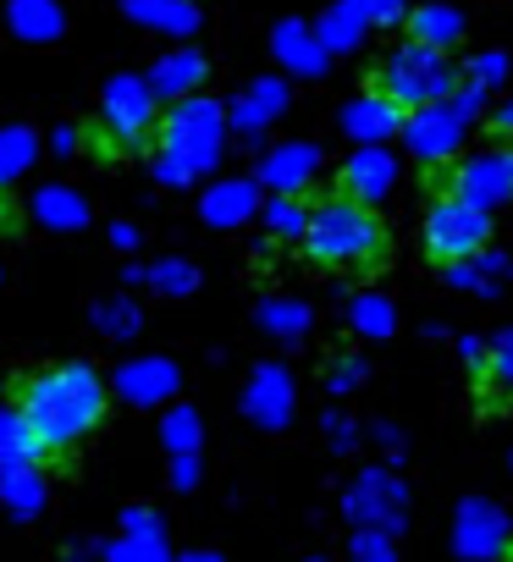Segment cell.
Returning <instances> with one entry per match:
<instances>
[{
	"label": "cell",
	"instance_id": "obj_33",
	"mask_svg": "<svg viewBox=\"0 0 513 562\" xmlns=\"http://www.w3.org/2000/svg\"><path fill=\"white\" fill-rule=\"evenodd\" d=\"M149 288L166 299H188L199 288V270L188 259H160V265H149Z\"/></svg>",
	"mask_w": 513,
	"mask_h": 562
},
{
	"label": "cell",
	"instance_id": "obj_1",
	"mask_svg": "<svg viewBox=\"0 0 513 562\" xmlns=\"http://www.w3.org/2000/svg\"><path fill=\"white\" fill-rule=\"evenodd\" d=\"M105 408H111V392L89 364H56L18 386V414L40 436L45 458H62L67 447H78L105 419Z\"/></svg>",
	"mask_w": 513,
	"mask_h": 562
},
{
	"label": "cell",
	"instance_id": "obj_25",
	"mask_svg": "<svg viewBox=\"0 0 513 562\" xmlns=\"http://www.w3.org/2000/svg\"><path fill=\"white\" fill-rule=\"evenodd\" d=\"M315 34H321V45H326L332 56H348V50L365 45L370 23H365V12L354 7V0H332V7L321 12V23H315Z\"/></svg>",
	"mask_w": 513,
	"mask_h": 562
},
{
	"label": "cell",
	"instance_id": "obj_27",
	"mask_svg": "<svg viewBox=\"0 0 513 562\" xmlns=\"http://www.w3.org/2000/svg\"><path fill=\"white\" fill-rule=\"evenodd\" d=\"M34 160H40V133L34 127H0V188L23 182Z\"/></svg>",
	"mask_w": 513,
	"mask_h": 562
},
{
	"label": "cell",
	"instance_id": "obj_20",
	"mask_svg": "<svg viewBox=\"0 0 513 562\" xmlns=\"http://www.w3.org/2000/svg\"><path fill=\"white\" fill-rule=\"evenodd\" d=\"M508 518L497 513V507H486V502H464V513H458V551L464 557H502L508 551Z\"/></svg>",
	"mask_w": 513,
	"mask_h": 562
},
{
	"label": "cell",
	"instance_id": "obj_48",
	"mask_svg": "<svg viewBox=\"0 0 513 562\" xmlns=\"http://www.w3.org/2000/svg\"><path fill=\"white\" fill-rule=\"evenodd\" d=\"M508 160H513V149H508Z\"/></svg>",
	"mask_w": 513,
	"mask_h": 562
},
{
	"label": "cell",
	"instance_id": "obj_45",
	"mask_svg": "<svg viewBox=\"0 0 513 562\" xmlns=\"http://www.w3.org/2000/svg\"><path fill=\"white\" fill-rule=\"evenodd\" d=\"M458 353H464L475 370H486V342H480V337H464V342H458Z\"/></svg>",
	"mask_w": 513,
	"mask_h": 562
},
{
	"label": "cell",
	"instance_id": "obj_26",
	"mask_svg": "<svg viewBox=\"0 0 513 562\" xmlns=\"http://www.w3.org/2000/svg\"><path fill=\"white\" fill-rule=\"evenodd\" d=\"M45 463V447L40 436L29 430V419L18 408L0 414V469H40Z\"/></svg>",
	"mask_w": 513,
	"mask_h": 562
},
{
	"label": "cell",
	"instance_id": "obj_46",
	"mask_svg": "<svg viewBox=\"0 0 513 562\" xmlns=\"http://www.w3.org/2000/svg\"><path fill=\"white\" fill-rule=\"evenodd\" d=\"M497 127H502V133H513V100H508V105L497 111Z\"/></svg>",
	"mask_w": 513,
	"mask_h": 562
},
{
	"label": "cell",
	"instance_id": "obj_10",
	"mask_svg": "<svg viewBox=\"0 0 513 562\" xmlns=\"http://www.w3.org/2000/svg\"><path fill=\"white\" fill-rule=\"evenodd\" d=\"M392 188H398V160H392L387 144H359V149L343 160V193H348V199H359V204L376 210Z\"/></svg>",
	"mask_w": 513,
	"mask_h": 562
},
{
	"label": "cell",
	"instance_id": "obj_18",
	"mask_svg": "<svg viewBox=\"0 0 513 562\" xmlns=\"http://www.w3.org/2000/svg\"><path fill=\"white\" fill-rule=\"evenodd\" d=\"M398 127H403V111H398L387 94H376V89L343 105V133H348L354 144H387Z\"/></svg>",
	"mask_w": 513,
	"mask_h": 562
},
{
	"label": "cell",
	"instance_id": "obj_31",
	"mask_svg": "<svg viewBox=\"0 0 513 562\" xmlns=\"http://www.w3.org/2000/svg\"><path fill=\"white\" fill-rule=\"evenodd\" d=\"M348 321H354V331H365V337H387V331L398 326V315H392V304H387L381 293H354V299H348Z\"/></svg>",
	"mask_w": 513,
	"mask_h": 562
},
{
	"label": "cell",
	"instance_id": "obj_40",
	"mask_svg": "<svg viewBox=\"0 0 513 562\" xmlns=\"http://www.w3.org/2000/svg\"><path fill=\"white\" fill-rule=\"evenodd\" d=\"M78 144H83V133H78L73 122H62V127L51 133V155H56V160H73V155H78Z\"/></svg>",
	"mask_w": 513,
	"mask_h": 562
},
{
	"label": "cell",
	"instance_id": "obj_16",
	"mask_svg": "<svg viewBox=\"0 0 513 562\" xmlns=\"http://www.w3.org/2000/svg\"><path fill=\"white\" fill-rule=\"evenodd\" d=\"M7 34L18 45H56L67 34L62 0H7Z\"/></svg>",
	"mask_w": 513,
	"mask_h": 562
},
{
	"label": "cell",
	"instance_id": "obj_39",
	"mask_svg": "<svg viewBox=\"0 0 513 562\" xmlns=\"http://www.w3.org/2000/svg\"><path fill=\"white\" fill-rule=\"evenodd\" d=\"M122 524H127V535H133V540H160V518H155L149 507H133Z\"/></svg>",
	"mask_w": 513,
	"mask_h": 562
},
{
	"label": "cell",
	"instance_id": "obj_22",
	"mask_svg": "<svg viewBox=\"0 0 513 562\" xmlns=\"http://www.w3.org/2000/svg\"><path fill=\"white\" fill-rule=\"evenodd\" d=\"M348 513L365 518V524L392 529V524L403 518V485H392V474H365V480L354 485V496H348Z\"/></svg>",
	"mask_w": 513,
	"mask_h": 562
},
{
	"label": "cell",
	"instance_id": "obj_12",
	"mask_svg": "<svg viewBox=\"0 0 513 562\" xmlns=\"http://www.w3.org/2000/svg\"><path fill=\"white\" fill-rule=\"evenodd\" d=\"M271 56H277L282 72H293V78H326V67H332V50H326L321 34H315L310 23H299V18H288V23L271 29Z\"/></svg>",
	"mask_w": 513,
	"mask_h": 562
},
{
	"label": "cell",
	"instance_id": "obj_8",
	"mask_svg": "<svg viewBox=\"0 0 513 562\" xmlns=\"http://www.w3.org/2000/svg\"><path fill=\"white\" fill-rule=\"evenodd\" d=\"M447 193H458L464 204H475L486 215L502 210L513 199V160H508V149H475V155H464L453 166V188Z\"/></svg>",
	"mask_w": 513,
	"mask_h": 562
},
{
	"label": "cell",
	"instance_id": "obj_36",
	"mask_svg": "<svg viewBox=\"0 0 513 562\" xmlns=\"http://www.w3.org/2000/svg\"><path fill=\"white\" fill-rule=\"evenodd\" d=\"M486 381H491L497 392H513V331H502V337L491 342V353H486Z\"/></svg>",
	"mask_w": 513,
	"mask_h": 562
},
{
	"label": "cell",
	"instance_id": "obj_3",
	"mask_svg": "<svg viewBox=\"0 0 513 562\" xmlns=\"http://www.w3.org/2000/svg\"><path fill=\"white\" fill-rule=\"evenodd\" d=\"M299 243L326 270H376L387 259V226H381V215L370 204L348 199V193L315 204Z\"/></svg>",
	"mask_w": 513,
	"mask_h": 562
},
{
	"label": "cell",
	"instance_id": "obj_44",
	"mask_svg": "<svg viewBox=\"0 0 513 562\" xmlns=\"http://www.w3.org/2000/svg\"><path fill=\"white\" fill-rule=\"evenodd\" d=\"M111 243H116V248H138V226H133V221H116V226H111Z\"/></svg>",
	"mask_w": 513,
	"mask_h": 562
},
{
	"label": "cell",
	"instance_id": "obj_4",
	"mask_svg": "<svg viewBox=\"0 0 513 562\" xmlns=\"http://www.w3.org/2000/svg\"><path fill=\"white\" fill-rule=\"evenodd\" d=\"M458 83H464V72L447 61V50H431V45H414V40H403L376 72V94H387L398 111H420V105L453 100Z\"/></svg>",
	"mask_w": 513,
	"mask_h": 562
},
{
	"label": "cell",
	"instance_id": "obj_15",
	"mask_svg": "<svg viewBox=\"0 0 513 562\" xmlns=\"http://www.w3.org/2000/svg\"><path fill=\"white\" fill-rule=\"evenodd\" d=\"M204 78H210V61H204V50H193V45H177V50H166V56L149 67L155 100H188V94L204 89Z\"/></svg>",
	"mask_w": 513,
	"mask_h": 562
},
{
	"label": "cell",
	"instance_id": "obj_43",
	"mask_svg": "<svg viewBox=\"0 0 513 562\" xmlns=\"http://www.w3.org/2000/svg\"><path fill=\"white\" fill-rule=\"evenodd\" d=\"M359 375H365V364H359V359H337L332 386H337V392H348V386H359Z\"/></svg>",
	"mask_w": 513,
	"mask_h": 562
},
{
	"label": "cell",
	"instance_id": "obj_41",
	"mask_svg": "<svg viewBox=\"0 0 513 562\" xmlns=\"http://www.w3.org/2000/svg\"><path fill=\"white\" fill-rule=\"evenodd\" d=\"M354 562H392V551H387V540L370 529V535H359V540H354Z\"/></svg>",
	"mask_w": 513,
	"mask_h": 562
},
{
	"label": "cell",
	"instance_id": "obj_47",
	"mask_svg": "<svg viewBox=\"0 0 513 562\" xmlns=\"http://www.w3.org/2000/svg\"><path fill=\"white\" fill-rule=\"evenodd\" d=\"M182 562H221V557H210V551H199V557H182Z\"/></svg>",
	"mask_w": 513,
	"mask_h": 562
},
{
	"label": "cell",
	"instance_id": "obj_13",
	"mask_svg": "<svg viewBox=\"0 0 513 562\" xmlns=\"http://www.w3.org/2000/svg\"><path fill=\"white\" fill-rule=\"evenodd\" d=\"M321 171V149L310 138H288V144H271L266 160H260V182L271 193H304Z\"/></svg>",
	"mask_w": 513,
	"mask_h": 562
},
{
	"label": "cell",
	"instance_id": "obj_28",
	"mask_svg": "<svg viewBox=\"0 0 513 562\" xmlns=\"http://www.w3.org/2000/svg\"><path fill=\"white\" fill-rule=\"evenodd\" d=\"M260 215H266V232H271L277 243H299L304 226H310V204H304L299 193H271V199L260 204Z\"/></svg>",
	"mask_w": 513,
	"mask_h": 562
},
{
	"label": "cell",
	"instance_id": "obj_30",
	"mask_svg": "<svg viewBox=\"0 0 513 562\" xmlns=\"http://www.w3.org/2000/svg\"><path fill=\"white\" fill-rule=\"evenodd\" d=\"M0 496H7V507L18 518H34L45 507V480L40 469H0Z\"/></svg>",
	"mask_w": 513,
	"mask_h": 562
},
{
	"label": "cell",
	"instance_id": "obj_2",
	"mask_svg": "<svg viewBox=\"0 0 513 562\" xmlns=\"http://www.w3.org/2000/svg\"><path fill=\"white\" fill-rule=\"evenodd\" d=\"M155 133H160L155 182L188 188V182H199L204 171L221 166V149H226V111H221V100H210V94H188V100H171V111L160 116Z\"/></svg>",
	"mask_w": 513,
	"mask_h": 562
},
{
	"label": "cell",
	"instance_id": "obj_11",
	"mask_svg": "<svg viewBox=\"0 0 513 562\" xmlns=\"http://www.w3.org/2000/svg\"><path fill=\"white\" fill-rule=\"evenodd\" d=\"M243 408L254 425H266V430H282L293 419V375L282 364H260L248 375V392H243Z\"/></svg>",
	"mask_w": 513,
	"mask_h": 562
},
{
	"label": "cell",
	"instance_id": "obj_17",
	"mask_svg": "<svg viewBox=\"0 0 513 562\" xmlns=\"http://www.w3.org/2000/svg\"><path fill=\"white\" fill-rule=\"evenodd\" d=\"M260 182H254V177H226V182H215L210 193H204V221L210 226H243V221H254V215H260Z\"/></svg>",
	"mask_w": 513,
	"mask_h": 562
},
{
	"label": "cell",
	"instance_id": "obj_34",
	"mask_svg": "<svg viewBox=\"0 0 513 562\" xmlns=\"http://www.w3.org/2000/svg\"><path fill=\"white\" fill-rule=\"evenodd\" d=\"M94 326H100L105 337H133V331L144 326V315H138L133 299H105V304L94 310Z\"/></svg>",
	"mask_w": 513,
	"mask_h": 562
},
{
	"label": "cell",
	"instance_id": "obj_6",
	"mask_svg": "<svg viewBox=\"0 0 513 562\" xmlns=\"http://www.w3.org/2000/svg\"><path fill=\"white\" fill-rule=\"evenodd\" d=\"M100 127L116 149H144L149 133L160 127V100L149 89V78L138 72H116L100 94Z\"/></svg>",
	"mask_w": 513,
	"mask_h": 562
},
{
	"label": "cell",
	"instance_id": "obj_32",
	"mask_svg": "<svg viewBox=\"0 0 513 562\" xmlns=\"http://www.w3.org/2000/svg\"><path fill=\"white\" fill-rule=\"evenodd\" d=\"M508 78H513V56H508V50H480V56H469V67H464V83L480 89V94L502 89Z\"/></svg>",
	"mask_w": 513,
	"mask_h": 562
},
{
	"label": "cell",
	"instance_id": "obj_29",
	"mask_svg": "<svg viewBox=\"0 0 513 562\" xmlns=\"http://www.w3.org/2000/svg\"><path fill=\"white\" fill-rule=\"evenodd\" d=\"M260 331H271L277 342H299L310 331V304L304 299H266L260 304Z\"/></svg>",
	"mask_w": 513,
	"mask_h": 562
},
{
	"label": "cell",
	"instance_id": "obj_9",
	"mask_svg": "<svg viewBox=\"0 0 513 562\" xmlns=\"http://www.w3.org/2000/svg\"><path fill=\"white\" fill-rule=\"evenodd\" d=\"M288 111V78H254L232 105H226V133H237L243 144H260L266 127Z\"/></svg>",
	"mask_w": 513,
	"mask_h": 562
},
{
	"label": "cell",
	"instance_id": "obj_35",
	"mask_svg": "<svg viewBox=\"0 0 513 562\" xmlns=\"http://www.w3.org/2000/svg\"><path fill=\"white\" fill-rule=\"evenodd\" d=\"M166 447L171 452H199V414L193 408H171L166 414Z\"/></svg>",
	"mask_w": 513,
	"mask_h": 562
},
{
	"label": "cell",
	"instance_id": "obj_42",
	"mask_svg": "<svg viewBox=\"0 0 513 562\" xmlns=\"http://www.w3.org/2000/svg\"><path fill=\"white\" fill-rule=\"evenodd\" d=\"M199 480V463H193V452H171V485H193Z\"/></svg>",
	"mask_w": 513,
	"mask_h": 562
},
{
	"label": "cell",
	"instance_id": "obj_7",
	"mask_svg": "<svg viewBox=\"0 0 513 562\" xmlns=\"http://www.w3.org/2000/svg\"><path fill=\"white\" fill-rule=\"evenodd\" d=\"M486 237H491V215L475 210V204H464L458 193H442L431 204V215H425V248H431L436 265H453V259L480 254Z\"/></svg>",
	"mask_w": 513,
	"mask_h": 562
},
{
	"label": "cell",
	"instance_id": "obj_23",
	"mask_svg": "<svg viewBox=\"0 0 513 562\" xmlns=\"http://www.w3.org/2000/svg\"><path fill=\"white\" fill-rule=\"evenodd\" d=\"M508 276H513V259H508V254H491V248H480V254L447 265V281H453V288H464V293H486V299L502 293V281H508Z\"/></svg>",
	"mask_w": 513,
	"mask_h": 562
},
{
	"label": "cell",
	"instance_id": "obj_49",
	"mask_svg": "<svg viewBox=\"0 0 513 562\" xmlns=\"http://www.w3.org/2000/svg\"><path fill=\"white\" fill-rule=\"evenodd\" d=\"M315 562H321V557H315Z\"/></svg>",
	"mask_w": 513,
	"mask_h": 562
},
{
	"label": "cell",
	"instance_id": "obj_21",
	"mask_svg": "<svg viewBox=\"0 0 513 562\" xmlns=\"http://www.w3.org/2000/svg\"><path fill=\"white\" fill-rule=\"evenodd\" d=\"M29 215L45 226V232H78L89 226V199L67 182H45L34 199H29Z\"/></svg>",
	"mask_w": 513,
	"mask_h": 562
},
{
	"label": "cell",
	"instance_id": "obj_14",
	"mask_svg": "<svg viewBox=\"0 0 513 562\" xmlns=\"http://www.w3.org/2000/svg\"><path fill=\"white\" fill-rule=\"evenodd\" d=\"M403 29H409V40H414V45L453 50V45H464V34H469V18L453 7V0H420V7H409Z\"/></svg>",
	"mask_w": 513,
	"mask_h": 562
},
{
	"label": "cell",
	"instance_id": "obj_24",
	"mask_svg": "<svg viewBox=\"0 0 513 562\" xmlns=\"http://www.w3.org/2000/svg\"><path fill=\"white\" fill-rule=\"evenodd\" d=\"M116 392L133 397V403H160V397L177 392V364H171V359H138V364H122Z\"/></svg>",
	"mask_w": 513,
	"mask_h": 562
},
{
	"label": "cell",
	"instance_id": "obj_37",
	"mask_svg": "<svg viewBox=\"0 0 513 562\" xmlns=\"http://www.w3.org/2000/svg\"><path fill=\"white\" fill-rule=\"evenodd\" d=\"M354 7L365 12L370 29H398L409 18V0H354Z\"/></svg>",
	"mask_w": 513,
	"mask_h": 562
},
{
	"label": "cell",
	"instance_id": "obj_5",
	"mask_svg": "<svg viewBox=\"0 0 513 562\" xmlns=\"http://www.w3.org/2000/svg\"><path fill=\"white\" fill-rule=\"evenodd\" d=\"M480 105H486V94L469 89V83H458L453 100L403 111V127H398V133H403V144H409V155H414L420 166H447V160L464 149V138H469Z\"/></svg>",
	"mask_w": 513,
	"mask_h": 562
},
{
	"label": "cell",
	"instance_id": "obj_19",
	"mask_svg": "<svg viewBox=\"0 0 513 562\" xmlns=\"http://www.w3.org/2000/svg\"><path fill=\"white\" fill-rule=\"evenodd\" d=\"M127 18L149 34H166V40H188L199 34L204 12H199V0H122Z\"/></svg>",
	"mask_w": 513,
	"mask_h": 562
},
{
	"label": "cell",
	"instance_id": "obj_38",
	"mask_svg": "<svg viewBox=\"0 0 513 562\" xmlns=\"http://www.w3.org/2000/svg\"><path fill=\"white\" fill-rule=\"evenodd\" d=\"M111 562H166V546L160 540H116L111 546Z\"/></svg>",
	"mask_w": 513,
	"mask_h": 562
}]
</instances>
